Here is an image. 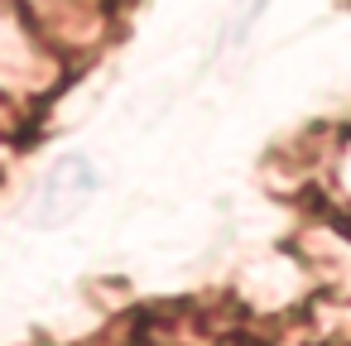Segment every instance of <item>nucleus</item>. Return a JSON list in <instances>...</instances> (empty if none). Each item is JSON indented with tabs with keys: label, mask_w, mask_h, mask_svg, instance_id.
<instances>
[{
	"label": "nucleus",
	"mask_w": 351,
	"mask_h": 346,
	"mask_svg": "<svg viewBox=\"0 0 351 346\" xmlns=\"http://www.w3.org/2000/svg\"><path fill=\"white\" fill-rule=\"evenodd\" d=\"M92 193H97V164H92L87 154H63V159H53L49 173L39 178V193H34L29 217H34V226H44V231L68 226V221L92 202Z\"/></svg>",
	"instance_id": "nucleus-1"
},
{
	"label": "nucleus",
	"mask_w": 351,
	"mask_h": 346,
	"mask_svg": "<svg viewBox=\"0 0 351 346\" xmlns=\"http://www.w3.org/2000/svg\"><path fill=\"white\" fill-rule=\"evenodd\" d=\"M260 10H265V0H231V25H226V34H241Z\"/></svg>",
	"instance_id": "nucleus-2"
}]
</instances>
